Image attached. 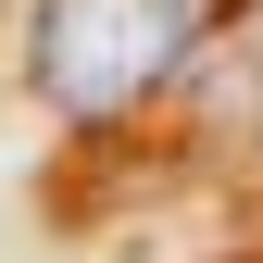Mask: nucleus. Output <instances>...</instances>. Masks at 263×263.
Listing matches in <instances>:
<instances>
[{
    "mask_svg": "<svg viewBox=\"0 0 263 263\" xmlns=\"http://www.w3.org/2000/svg\"><path fill=\"white\" fill-rule=\"evenodd\" d=\"M226 0H38L25 13V88L50 125H125L213 50Z\"/></svg>",
    "mask_w": 263,
    "mask_h": 263,
    "instance_id": "1",
    "label": "nucleus"
},
{
    "mask_svg": "<svg viewBox=\"0 0 263 263\" xmlns=\"http://www.w3.org/2000/svg\"><path fill=\"white\" fill-rule=\"evenodd\" d=\"M251 138H263V50H251Z\"/></svg>",
    "mask_w": 263,
    "mask_h": 263,
    "instance_id": "2",
    "label": "nucleus"
}]
</instances>
